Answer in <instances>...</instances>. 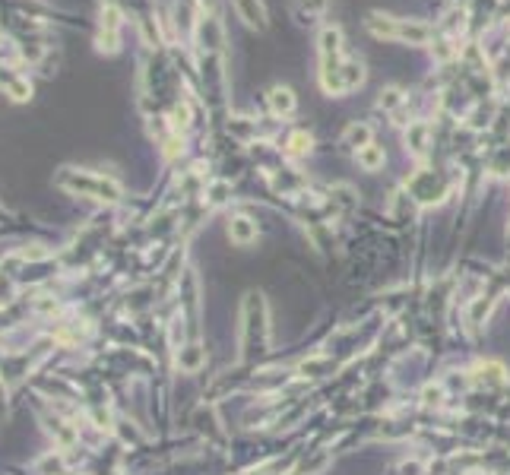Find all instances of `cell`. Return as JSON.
Here are the masks:
<instances>
[{"label": "cell", "instance_id": "obj_1", "mask_svg": "<svg viewBox=\"0 0 510 475\" xmlns=\"http://www.w3.org/2000/svg\"><path fill=\"white\" fill-rule=\"evenodd\" d=\"M320 82L330 95H343L352 92L364 82V67L358 61H349V57L336 54V57H320Z\"/></svg>", "mask_w": 510, "mask_h": 475}, {"label": "cell", "instance_id": "obj_2", "mask_svg": "<svg viewBox=\"0 0 510 475\" xmlns=\"http://www.w3.org/2000/svg\"><path fill=\"white\" fill-rule=\"evenodd\" d=\"M371 32L381 38H400L409 44H428L434 38V29L425 23H409V19H393V16H371L368 19Z\"/></svg>", "mask_w": 510, "mask_h": 475}, {"label": "cell", "instance_id": "obj_3", "mask_svg": "<svg viewBox=\"0 0 510 475\" xmlns=\"http://www.w3.org/2000/svg\"><path fill=\"white\" fill-rule=\"evenodd\" d=\"M60 184L64 187H70V190H77V194H83V196H96V200H117L121 196V187H117L115 181H105V177H98V175H79V177H60Z\"/></svg>", "mask_w": 510, "mask_h": 475}, {"label": "cell", "instance_id": "obj_4", "mask_svg": "<svg viewBox=\"0 0 510 475\" xmlns=\"http://www.w3.org/2000/svg\"><path fill=\"white\" fill-rule=\"evenodd\" d=\"M117 29H121V10L108 4L102 10V35H98V48L115 51L117 48Z\"/></svg>", "mask_w": 510, "mask_h": 475}, {"label": "cell", "instance_id": "obj_5", "mask_svg": "<svg viewBox=\"0 0 510 475\" xmlns=\"http://www.w3.org/2000/svg\"><path fill=\"white\" fill-rule=\"evenodd\" d=\"M229 238L235 241V244H250V241H257V222L250 219V215H231Z\"/></svg>", "mask_w": 510, "mask_h": 475}, {"label": "cell", "instance_id": "obj_6", "mask_svg": "<svg viewBox=\"0 0 510 475\" xmlns=\"http://www.w3.org/2000/svg\"><path fill=\"white\" fill-rule=\"evenodd\" d=\"M235 10L250 29H267V10L260 0H235Z\"/></svg>", "mask_w": 510, "mask_h": 475}, {"label": "cell", "instance_id": "obj_7", "mask_svg": "<svg viewBox=\"0 0 510 475\" xmlns=\"http://www.w3.org/2000/svg\"><path fill=\"white\" fill-rule=\"evenodd\" d=\"M267 101H269V111L279 114V118L295 111V92L288 86H273L269 89V95H267Z\"/></svg>", "mask_w": 510, "mask_h": 475}, {"label": "cell", "instance_id": "obj_8", "mask_svg": "<svg viewBox=\"0 0 510 475\" xmlns=\"http://www.w3.org/2000/svg\"><path fill=\"white\" fill-rule=\"evenodd\" d=\"M336 54H343V32H339V25H326L320 32V57H336Z\"/></svg>", "mask_w": 510, "mask_h": 475}, {"label": "cell", "instance_id": "obj_9", "mask_svg": "<svg viewBox=\"0 0 510 475\" xmlns=\"http://www.w3.org/2000/svg\"><path fill=\"white\" fill-rule=\"evenodd\" d=\"M326 10V0H295V16L298 23H314Z\"/></svg>", "mask_w": 510, "mask_h": 475}, {"label": "cell", "instance_id": "obj_10", "mask_svg": "<svg viewBox=\"0 0 510 475\" xmlns=\"http://www.w3.org/2000/svg\"><path fill=\"white\" fill-rule=\"evenodd\" d=\"M355 158H358V165H362L364 171H377L383 165V149L371 143V146H364V149H358Z\"/></svg>", "mask_w": 510, "mask_h": 475}, {"label": "cell", "instance_id": "obj_11", "mask_svg": "<svg viewBox=\"0 0 510 475\" xmlns=\"http://www.w3.org/2000/svg\"><path fill=\"white\" fill-rule=\"evenodd\" d=\"M345 146H352V149H364V146H371V127L368 124H352L349 130H345Z\"/></svg>", "mask_w": 510, "mask_h": 475}, {"label": "cell", "instance_id": "obj_12", "mask_svg": "<svg viewBox=\"0 0 510 475\" xmlns=\"http://www.w3.org/2000/svg\"><path fill=\"white\" fill-rule=\"evenodd\" d=\"M307 149H311V133L298 130V133L288 137V152H292V156H305Z\"/></svg>", "mask_w": 510, "mask_h": 475}, {"label": "cell", "instance_id": "obj_13", "mask_svg": "<svg viewBox=\"0 0 510 475\" xmlns=\"http://www.w3.org/2000/svg\"><path fill=\"white\" fill-rule=\"evenodd\" d=\"M406 139H409V146H412V149L421 156V152H425V143H428V127L425 124H415L412 130H409Z\"/></svg>", "mask_w": 510, "mask_h": 475}, {"label": "cell", "instance_id": "obj_14", "mask_svg": "<svg viewBox=\"0 0 510 475\" xmlns=\"http://www.w3.org/2000/svg\"><path fill=\"white\" fill-rule=\"evenodd\" d=\"M7 92L13 95V101H26L29 95H32V86H29L26 80H13V82L7 86Z\"/></svg>", "mask_w": 510, "mask_h": 475}, {"label": "cell", "instance_id": "obj_15", "mask_svg": "<svg viewBox=\"0 0 510 475\" xmlns=\"http://www.w3.org/2000/svg\"><path fill=\"white\" fill-rule=\"evenodd\" d=\"M393 105H400V92H396V89H390L387 99H381V108H393Z\"/></svg>", "mask_w": 510, "mask_h": 475}]
</instances>
